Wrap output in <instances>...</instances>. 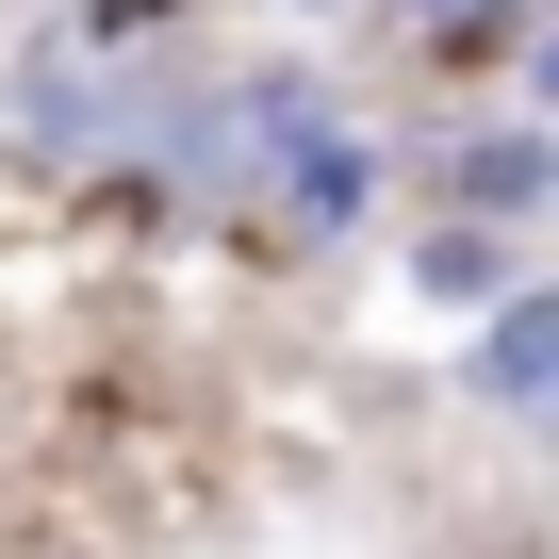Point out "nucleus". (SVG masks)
Listing matches in <instances>:
<instances>
[]
</instances>
